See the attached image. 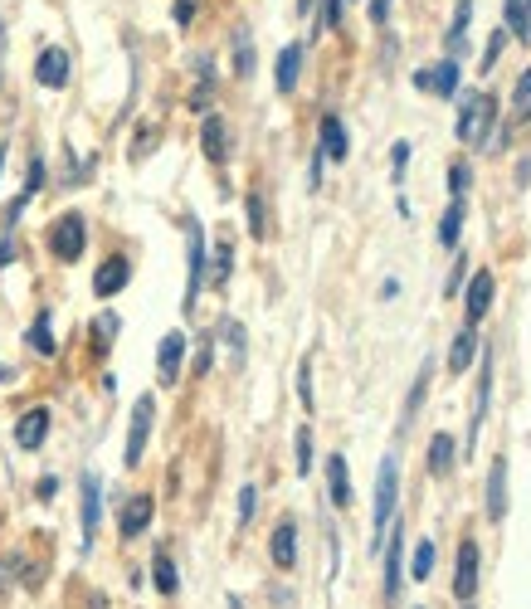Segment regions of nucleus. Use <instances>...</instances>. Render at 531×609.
I'll return each instance as SVG.
<instances>
[{
	"mask_svg": "<svg viewBox=\"0 0 531 609\" xmlns=\"http://www.w3.org/2000/svg\"><path fill=\"white\" fill-rule=\"evenodd\" d=\"M493 127H497V98H488V93H463V103H458V142L488 147L493 142Z\"/></svg>",
	"mask_w": 531,
	"mask_h": 609,
	"instance_id": "f257e3e1",
	"label": "nucleus"
},
{
	"mask_svg": "<svg viewBox=\"0 0 531 609\" xmlns=\"http://www.w3.org/2000/svg\"><path fill=\"white\" fill-rule=\"evenodd\" d=\"M395 497H400V458L385 454L376 473V512H371V546H380V536L390 532V517H395Z\"/></svg>",
	"mask_w": 531,
	"mask_h": 609,
	"instance_id": "f03ea898",
	"label": "nucleus"
},
{
	"mask_svg": "<svg viewBox=\"0 0 531 609\" xmlns=\"http://www.w3.org/2000/svg\"><path fill=\"white\" fill-rule=\"evenodd\" d=\"M186 298H181V307H186V317L195 312V303H200V288H205V273H210V249H205V229L195 225V220H186Z\"/></svg>",
	"mask_w": 531,
	"mask_h": 609,
	"instance_id": "7ed1b4c3",
	"label": "nucleus"
},
{
	"mask_svg": "<svg viewBox=\"0 0 531 609\" xmlns=\"http://www.w3.org/2000/svg\"><path fill=\"white\" fill-rule=\"evenodd\" d=\"M83 244H88V225H83V215H59L54 229H49V249H54V259L59 264H78L83 259Z\"/></svg>",
	"mask_w": 531,
	"mask_h": 609,
	"instance_id": "20e7f679",
	"label": "nucleus"
},
{
	"mask_svg": "<svg viewBox=\"0 0 531 609\" xmlns=\"http://www.w3.org/2000/svg\"><path fill=\"white\" fill-rule=\"evenodd\" d=\"M152 415H156V400L152 395H142L137 400V410H132V429H127V468H137L142 454H147V439H152Z\"/></svg>",
	"mask_w": 531,
	"mask_h": 609,
	"instance_id": "39448f33",
	"label": "nucleus"
},
{
	"mask_svg": "<svg viewBox=\"0 0 531 609\" xmlns=\"http://www.w3.org/2000/svg\"><path fill=\"white\" fill-rule=\"evenodd\" d=\"M488 405H493V351H483V366H478V390H473V415H468V449L478 444L483 434V419H488Z\"/></svg>",
	"mask_w": 531,
	"mask_h": 609,
	"instance_id": "423d86ee",
	"label": "nucleus"
},
{
	"mask_svg": "<svg viewBox=\"0 0 531 609\" xmlns=\"http://www.w3.org/2000/svg\"><path fill=\"white\" fill-rule=\"evenodd\" d=\"M98 517H103V483L98 473H83V497H78V527H83V551L98 536Z\"/></svg>",
	"mask_w": 531,
	"mask_h": 609,
	"instance_id": "0eeeda50",
	"label": "nucleus"
},
{
	"mask_svg": "<svg viewBox=\"0 0 531 609\" xmlns=\"http://www.w3.org/2000/svg\"><path fill=\"white\" fill-rule=\"evenodd\" d=\"M181 361H186V332H166L156 346V381L176 385L181 381Z\"/></svg>",
	"mask_w": 531,
	"mask_h": 609,
	"instance_id": "6e6552de",
	"label": "nucleus"
},
{
	"mask_svg": "<svg viewBox=\"0 0 531 609\" xmlns=\"http://www.w3.org/2000/svg\"><path fill=\"white\" fill-rule=\"evenodd\" d=\"M488 307H493V273L478 268V273L468 278V293H463V317H468V327H478V322L488 317Z\"/></svg>",
	"mask_w": 531,
	"mask_h": 609,
	"instance_id": "1a4fd4ad",
	"label": "nucleus"
},
{
	"mask_svg": "<svg viewBox=\"0 0 531 609\" xmlns=\"http://www.w3.org/2000/svg\"><path fill=\"white\" fill-rule=\"evenodd\" d=\"M405 585V527H395L385 541V600H395Z\"/></svg>",
	"mask_w": 531,
	"mask_h": 609,
	"instance_id": "9d476101",
	"label": "nucleus"
},
{
	"mask_svg": "<svg viewBox=\"0 0 531 609\" xmlns=\"http://www.w3.org/2000/svg\"><path fill=\"white\" fill-rule=\"evenodd\" d=\"M152 512H156L152 493L127 497V502H122V512H117V527H122V536H142L147 527H152Z\"/></svg>",
	"mask_w": 531,
	"mask_h": 609,
	"instance_id": "9b49d317",
	"label": "nucleus"
},
{
	"mask_svg": "<svg viewBox=\"0 0 531 609\" xmlns=\"http://www.w3.org/2000/svg\"><path fill=\"white\" fill-rule=\"evenodd\" d=\"M454 595L468 605L478 595V541H463L458 546V571H454Z\"/></svg>",
	"mask_w": 531,
	"mask_h": 609,
	"instance_id": "f8f14e48",
	"label": "nucleus"
},
{
	"mask_svg": "<svg viewBox=\"0 0 531 609\" xmlns=\"http://www.w3.org/2000/svg\"><path fill=\"white\" fill-rule=\"evenodd\" d=\"M483 507H488V522L507 517V458H493V473H488V488H483Z\"/></svg>",
	"mask_w": 531,
	"mask_h": 609,
	"instance_id": "ddd939ff",
	"label": "nucleus"
},
{
	"mask_svg": "<svg viewBox=\"0 0 531 609\" xmlns=\"http://www.w3.org/2000/svg\"><path fill=\"white\" fill-rule=\"evenodd\" d=\"M127 278H132V264L117 254V259H103L98 264V273H93V293L98 298H117L122 288H127Z\"/></svg>",
	"mask_w": 531,
	"mask_h": 609,
	"instance_id": "4468645a",
	"label": "nucleus"
},
{
	"mask_svg": "<svg viewBox=\"0 0 531 609\" xmlns=\"http://www.w3.org/2000/svg\"><path fill=\"white\" fill-rule=\"evenodd\" d=\"M415 88H424V93H439V98H454V93H458V59H444L439 69H419Z\"/></svg>",
	"mask_w": 531,
	"mask_h": 609,
	"instance_id": "2eb2a0df",
	"label": "nucleus"
},
{
	"mask_svg": "<svg viewBox=\"0 0 531 609\" xmlns=\"http://www.w3.org/2000/svg\"><path fill=\"white\" fill-rule=\"evenodd\" d=\"M35 78H39V88H64L69 83V54L64 49H44L35 64Z\"/></svg>",
	"mask_w": 531,
	"mask_h": 609,
	"instance_id": "dca6fc26",
	"label": "nucleus"
},
{
	"mask_svg": "<svg viewBox=\"0 0 531 609\" xmlns=\"http://www.w3.org/2000/svg\"><path fill=\"white\" fill-rule=\"evenodd\" d=\"M44 434H49V410H44V405L25 410L20 424H15V444H20V449H39V444H44Z\"/></svg>",
	"mask_w": 531,
	"mask_h": 609,
	"instance_id": "f3484780",
	"label": "nucleus"
},
{
	"mask_svg": "<svg viewBox=\"0 0 531 609\" xmlns=\"http://www.w3.org/2000/svg\"><path fill=\"white\" fill-rule=\"evenodd\" d=\"M268 551H273V566H278V571H293V561H298V527H293V522H278Z\"/></svg>",
	"mask_w": 531,
	"mask_h": 609,
	"instance_id": "a211bd4d",
	"label": "nucleus"
},
{
	"mask_svg": "<svg viewBox=\"0 0 531 609\" xmlns=\"http://www.w3.org/2000/svg\"><path fill=\"white\" fill-rule=\"evenodd\" d=\"M200 147H205V156H210L215 166H225V161H229V127H225V117H205V127H200Z\"/></svg>",
	"mask_w": 531,
	"mask_h": 609,
	"instance_id": "6ab92c4d",
	"label": "nucleus"
},
{
	"mask_svg": "<svg viewBox=\"0 0 531 609\" xmlns=\"http://www.w3.org/2000/svg\"><path fill=\"white\" fill-rule=\"evenodd\" d=\"M454 458H458L454 434H434L429 439V478H449L454 473Z\"/></svg>",
	"mask_w": 531,
	"mask_h": 609,
	"instance_id": "aec40b11",
	"label": "nucleus"
},
{
	"mask_svg": "<svg viewBox=\"0 0 531 609\" xmlns=\"http://www.w3.org/2000/svg\"><path fill=\"white\" fill-rule=\"evenodd\" d=\"M351 152V142H346V122L337 113L322 117V156H332V161H346Z\"/></svg>",
	"mask_w": 531,
	"mask_h": 609,
	"instance_id": "412c9836",
	"label": "nucleus"
},
{
	"mask_svg": "<svg viewBox=\"0 0 531 609\" xmlns=\"http://www.w3.org/2000/svg\"><path fill=\"white\" fill-rule=\"evenodd\" d=\"M298 74H303V44H283V54H278V74H273L278 93H293Z\"/></svg>",
	"mask_w": 531,
	"mask_h": 609,
	"instance_id": "4be33fe9",
	"label": "nucleus"
},
{
	"mask_svg": "<svg viewBox=\"0 0 531 609\" xmlns=\"http://www.w3.org/2000/svg\"><path fill=\"white\" fill-rule=\"evenodd\" d=\"M327 488H332V502H337V507H351V473H346V454L327 458Z\"/></svg>",
	"mask_w": 531,
	"mask_h": 609,
	"instance_id": "5701e85b",
	"label": "nucleus"
},
{
	"mask_svg": "<svg viewBox=\"0 0 531 609\" xmlns=\"http://www.w3.org/2000/svg\"><path fill=\"white\" fill-rule=\"evenodd\" d=\"M473 351H478V332L473 327H463L449 346V376H463L468 371V361H473Z\"/></svg>",
	"mask_w": 531,
	"mask_h": 609,
	"instance_id": "b1692460",
	"label": "nucleus"
},
{
	"mask_svg": "<svg viewBox=\"0 0 531 609\" xmlns=\"http://www.w3.org/2000/svg\"><path fill=\"white\" fill-rule=\"evenodd\" d=\"M468 20H473V0H458L454 25H449V59H458L463 44H468Z\"/></svg>",
	"mask_w": 531,
	"mask_h": 609,
	"instance_id": "393cba45",
	"label": "nucleus"
},
{
	"mask_svg": "<svg viewBox=\"0 0 531 609\" xmlns=\"http://www.w3.org/2000/svg\"><path fill=\"white\" fill-rule=\"evenodd\" d=\"M152 580H156V590H161V595H176V590H181L176 561H171L166 551H156V556H152Z\"/></svg>",
	"mask_w": 531,
	"mask_h": 609,
	"instance_id": "a878e982",
	"label": "nucleus"
},
{
	"mask_svg": "<svg viewBox=\"0 0 531 609\" xmlns=\"http://www.w3.org/2000/svg\"><path fill=\"white\" fill-rule=\"evenodd\" d=\"M429 381H434V361H424V366H419V376H415V390H410V395H405V424H415L419 405H424V395H429Z\"/></svg>",
	"mask_w": 531,
	"mask_h": 609,
	"instance_id": "bb28decb",
	"label": "nucleus"
},
{
	"mask_svg": "<svg viewBox=\"0 0 531 609\" xmlns=\"http://www.w3.org/2000/svg\"><path fill=\"white\" fill-rule=\"evenodd\" d=\"M25 342H30V351H35V356H54V351H59V342H54V327H49V312H39Z\"/></svg>",
	"mask_w": 531,
	"mask_h": 609,
	"instance_id": "cd10ccee",
	"label": "nucleus"
},
{
	"mask_svg": "<svg viewBox=\"0 0 531 609\" xmlns=\"http://www.w3.org/2000/svg\"><path fill=\"white\" fill-rule=\"evenodd\" d=\"M458 234H463V200H454V205L444 210V220H439V244H444V249H458Z\"/></svg>",
	"mask_w": 531,
	"mask_h": 609,
	"instance_id": "c85d7f7f",
	"label": "nucleus"
},
{
	"mask_svg": "<svg viewBox=\"0 0 531 609\" xmlns=\"http://www.w3.org/2000/svg\"><path fill=\"white\" fill-rule=\"evenodd\" d=\"M234 74L239 78L254 74V39H249V30H234Z\"/></svg>",
	"mask_w": 531,
	"mask_h": 609,
	"instance_id": "c756f323",
	"label": "nucleus"
},
{
	"mask_svg": "<svg viewBox=\"0 0 531 609\" xmlns=\"http://www.w3.org/2000/svg\"><path fill=\"white\" fill-rule=\"evenodd\" d=\"M507 30L517 39H531V5L527 0H507Z\"/></svg>",
	"mask_w": 531,
	"mask_h": 609,
	"instance_id": "7c9ffc66",
	"label": "nucleus"
},
{
	"mask_svg": "<svg viewBox=\"0 0 531 609\" xmlns=\"http://www.w3.org/2000/svg\"><path fill=\"white\" fill-rule=\"evenodd\" d=\"M244 215H249V234H254V239H264V234H268V210H264V195H259V191L244 200Z\"/></svg>",
	"mask_w": 531,
	"mask_h": 609,
	"instance_id": "2f4dec72",
	"label": "nucleus"
},
{
	"mask_svg": "<svg viewBox=\"0 0 531 609\" xmlns=\"http://www.w3.org/2000/svg\"><path fill=\"white\" fill-rule=\"evenodd\" d=\"M512 117H517V122H531V69L517 78V88H512Z\"/></svg>",
	"mask_w": 531,
	"mask_h": 609,
	"instance_id": "473e14b6",
	"label": "nucleus"
},
{
	"mask_svg": "<svg viewBox=\"0 0 531 609\" xmlns=\"http://www.w3.org/2000/svg\"><path fill=\"white\" fill-rule=\"evenodd\" d=\"M434 575V541H419L415 546V566H410V580H429Z\"/></svg>",
	"mask_w": 531,
	"mask_h": 609,
	"instance_id": "72a5a7b5",
	"label": "nucleus"
},
{
	"mask_svg": "<svg viewBox=\"0 0 531 609\" xmlns=\"http://www.w3.org/2000/svg\"><path fill=\"white\" fill-rule=\"evenodd\" d=\"M254 507H259V488H254V483H244V488H239V517H234V522H239V532L254 522Z\"/></svg>",
	"mask_w": 531,
	"mask_h": 609,
	"instance_id": "f704fd0d",
	"label": "nucleus"
},
{
	"mask_svg": "<svg viewBox=\"0 0 531 609\" xmlns=\"http://www.w3.org/2000/svg\"><path fill=\"white\" fill-rule=\"evenodd\" d=\"M468 186H473L468 161H454V166H449V191H454V200H463V195H468Z\"/></svg>",
	"mask_w": 531,
	"mask_h": 609,
	"instance_id": "c9c22d12",
	"label": "nucleus"
},
{
	"mask_svg": "<svg viewBox=\"0 0 531 609\" xmlns=\"http://www.w3.org/2000/svg\"><path fill=\"white\" fill-rule=\"evenodd\" d=\"M220 332H225L229 351H234V366H239V361H244V327H239V322L229 317V322H225V327H220Z\"/></svg>",
	"mask_w": 531,
	"mask_h": 609,
	"instance_id": "e433bc0d",
	"label": "nucleus"
},
{
	"mask_svg": "<svg viewBox=\"0 0 531 609\" xmlns=\"http://www.w3.org/2000/svg\"><path fill=\"white\" fill-rule=\"evenodd\" d=\"M229 259H234V249H229V239H220V249H215V283L220 288L229 283Z\"/></svg>",
	"mask_w": 531,
	"mask_h": 609,
	"instance_id": "4c0bfd02",
	"label": "nucleus"
},
{
	"mask_svg": "<svg viewBox=\"0 0 531 609\" xmlns=\"http://www.w3.org/2000/svg\"><path fill=\"white\" fill-rule=\"evenodd\" d=\"M405 161H410V142H395V152H390V181L400 186V176H405Z\"/></svg>",
	"mask_w": 531,
	"mask_h": 609,
	"instance_id": "58836bf2",
	"label": "nucleus"
},
{
	"mask_svg": "<svg viewBox=\"0 0 531 609\" xmlns=\"http://www.w3.org/2000/svg\"><path fill=\"white\" fill-rule=\"evenodd\" d=\"M39 186H44V156H30V181H25V200H30V195H39Z\"/></svg>",
	"mask_w": 531,
	"mask_h": 609,
	"instance_id": "ea45409f",
	"label": "nucleus"
},
{
	"mask_svg": "<svg viewBox=\"0 0 531 609\" xmlns=\"http://www.w3.org/2000/svg\"><path fill=\"white\" fill-rule=\"evenodd\" d=\"M298 473H312V429H298Z\"/></svg>",
	"mask_w": 531,
	"mask_h": 609,
	"instance_id": "a19ab883",
	"label": "nucleus"
},
{
	"mask_svg": "<svg viewBox=\"0 0 531 609\" xmlns=\"http://www.w3.org/2000/svg\"><path fill=\"white\" fill-rule=\"evenodd\" d=\"M210 366H215V337H205V342H200V351H195V376H205Z\"/></svg>",
	"mask_w": 531,
	"mask_h": 609,
	"instance_id": "79ce46f5",
	"label": "nucleus"
},
{
	"mask_svg": "<svg viewBox=\"0 0 531 609\" xmlns=\"http://www.w3.org/2000/svg\"><path fill=\"white\" fill-rule=\"evenodd\" d=\"M342 25V0H322V30H337Z\"/></svg>",
	"mask_w": 531,
	"mask_h": 609,
	"instance_id": "37998d69",
	"label": "nucleus"
},
{
	"mask_svg": "<svg viewBox=\"0 0 531 609\" xmlns=\"http://www.w3.org/2000/svg\"><path fill=\"white\" fill-rule=\"evenodd\" d=\"M298 395H303V410H312V361H303L298 371Z\"/></svg>",
	"mask_w": 531,
	"mask_h": 609,
	"instance_id": "c03bdc74",
	"label": "nucleus"
},
{
	"mask_svg": "<svg viewBox=\"0 0 531 609\" xmlns=\"http://www.w3.org/2000/svg\"><path fill=\"white\" fill-rule=\"evenodd\" d=\"M93 332H98V346H108V342H113V332H117V317H113V312H103Z\"/></svg>",
	"mask_w": 531,
	"mask_h": 609,
	"instance_id": "a18cd8bd",
	"label": "nucleus"
},
{
	"mask_svg": "<svg viewBox=\"0 0 531 609\" xmlns=\"http://www.w3.org/2000/svg\"><path fill=\"white\" fill-rule=\"evenodd\" d=\"M10 264H15V234L5 229V234H0V268H10Z\"/></svg>",
	"mask_w": 531,
	"mask_h": 609,
	"instance_id": "49530a36",
	"label": "nucleus"
},
{
	"mask_svg": "<svg viewBox=\"0 0 531 609\" xmlns=\"http://www.w3.org/2000/svg\"><path fill=\"white\" fill-rule=\"evenodd\" d=\"M190 15H195V0H176V25H190Z\"/></svg>",
	"mask_w": 531,
	"mask_h": 609,
	"instance_id": "de8ad7c7",
	"label": "nucleus"
},
{
	"mask_svg": "<svg viewBox=\"0 0 531 609\" xmlns=\"http://www.w3.org/2000/svg\"><path fill=\"white\" fill-rule=\"evenodd\" d=\"M371 20H376V25L390 20V0H371Z\"/></svg>",
	"mask_w": 531,
	"mask_h": 609,
	"instance_id": "09e8293b",
	"label": "nucleus"
},
{
	"mask_svg": "<svg viewBox=\"0 0 531 609\" xmlns=\"http://www.w3.org/2000/svg\"><path fill=\"white\" fill-rule=\"evenodd\" d=\"M54 493H59V478H39V502H49Z\"/></svg>",
	"mask_w": 531,
	"mask_h": 609,
	"instance_id": "8fccbe9b",
	"label": "nucleus"
},
{
	"mask_svg": "<svg viewBox=\"0 0 531 609\" xmlns=\"http://www.w3.org/2000/svg\"><path fill=\"white\" fill-rule=\"evenodd\" d=\"M0 74H5V20H0Z\"/></svg>",
	"mask_w": 531,
	"mask_h": 609,
	"instance_id": "3c124183",
	"label": "nucleus"
},
{
	"mask_svg": "<svg viewBox=\"0 0 531 609\" xmlns=\"http://www.w3.org/2000/svg\"><path fill=\"white\" fill-rule=\"evenodd\" d=\"M5 381H15V371H10V366H0V385Z\"/></svg>",
	"mask_w": 531,
	"mask_h": 609,
	"instance_id": "603ef678",
	"label": "nucleus"
},
{
	"mask_svg": "<svg viewBox=\"0 0 531 609\" xmlns=\"http://www.w3.org/2000/svg\"><path fill=\"white\" fill-rule=\"evenodd\" d=\"M298 10H303V15H307V10H312V0H298Z\"/></svg>",
	"mask_w": 531,
	"mask_h": 609,
	"instance_id": "864d4df0",
	"label": "nucleus"
},
{
	"mask_svg": "<svg viewBox=\"0 0 531 609\" xmlns=\"http://www.w3.org/2000/svg\"><path fill=\"white\" fill-rule=\"evenodd\" d=\"M468 609H473V605H468Z\"/></svg>",
	"mask_w": 531,
	"mask_h": 609,
	"instance_id": "5fc2aeb1",
	"label": "nucleus"
},
{
	"mask_svg": "<svg viewBox=\"0 0 531 609\" xmlns=\"http://www.w3.org/2000/svg\"><path fill=\"white\" fill-rule=\"evenodd\" d=\"M415 609H419V605H415Z\"/></svg>",
	"mask_w": 531,
	"mask_h": 609,
	"instance_id": "6e6d98bb",
	"label": "nucleus"
}]
</instances>
